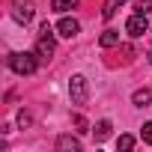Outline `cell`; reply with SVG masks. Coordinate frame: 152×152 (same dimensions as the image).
I'll list each match as a JSON object with an SVG mask.
<instances>
[{"label":"cell","mask_w":152,"mask_h":152,"mask_svg":"<svg viewBox=\"0 0 152 152\" xmlns=\"http://www.w3.org/2000/svg\"><path fill=\"white\" fill-rule=\"evenodd\" d=\"M131 102H134L137 107H149V104H152V90H137V93L131 96Z\"/></svg>","instance_id":"11"},{"label":"cell","mask_w":152,"mask_h":152,"mask_svg":"<svg viewBox=\"0 0 152 152\" xmlns=\"http://www.w3.org/2000/svg\"><path fill=\"white\" fill-rule=\"evenodd\" d=\"M116 149H122V152L134 149V137H131V134H119V140H116Z\"/></svg>","instance_id":"13"},{"label":"cell","mask_w":152,"mask_h":152,"mask_svg":"<svg viewBox=\"0 0 152 152\" xmlns=\"http://www.w3.org/2000/svg\"><path fill=\"white\" fill-rule=\"evenodd\" d=\"M75 125H78V131H87V119L84 116H75Z\"/></svg>","instance_id":"17"},{"label":"cell","mask_w":152,"mask_h":152,"mask_svg":"<svg viewBox=\"0 0 152 152\" xmlns=\"http://www.w3.org/2000/svg\"><path fill=\"white\" fill-rule=\"evenodd\" d=\"M6 63L15 75H33L39 69V54L36 51H12L6 57Z\"/></svg>","instance_id":"1"},{"label":"cell","mask_w":152,"mask_h":152,"mask_svg":"<svg viewBox=\"0 0 152 152\" xmlns=\"http://www.w3.org/2000/svg\"><path fill=\"white\" fill-rule=\"evenodd\" d=\"M57 149L60 152H78L81 149V140L72 137V134H63V137H57Z\"/></svg>","instance_id":"7"},{"label":"cell","mask_w":152,"mask_h":152,"mask_svg":"<svg viewBox=\"0 0 152 152\" xmlns=\"http://www.w3.org/2000/svg\"><path fill=\"white\" fill-rule=\"evenodd\" d=\"M12 18L18 24H30L33 21V3H30V0H27V3H15L12 6Z\"/></svg>","instance_id":"5"},{"label":"cell","mask_w":152,"mask_h":152,"mask_svg":"<svg viewBox=\"0 0 152 152\" xmlns=\"http://www.w3.org/2000/svg\"><path fill=\"white\" fill-rule=\"evenodd\" d=\"M99 45H102V48H113V45H119V30H104V33L99 36Z\"/></svg>","instance_id":"9"},{"label":"cell","mask_w":152,"mask_h":152,"mask_svg":"<svg viewBox=\"0 0 152 152\" xmlns=\"http://www.w3.org/2000/svg\"><path fill=\"white\" fill-rule=\"evenodd\" d=\"M81 0H51V9L54 12H69V9H75Z\"/></svg>","instance_id":"12"},{"label":"cell","mask_w":152,"mask_h":152,"mask_svg":"<svg viewBox=\"0 0 152 152\" xmlns=\"http://www.w3.org/2000/svg\"><path fill=\"white\" fill-rule=\"evenodd\" d=\"M122 3H125V0H104V6H102V18H104V21H110Z\"/></svg>","instance_id":"10"},{"label":"cell","mask_w":152,"mask_h":152,"mask_svg":"<svg viewBox=\"0 0 152 152\" xmlns=\"http://www.w3.org/2000/svg\"><path fill=\"white\" fill-rule=\"evenodd\" d=\"M140 137H143V143H149V146H152V122H146V125L140 128Z\"/></svg>","instance_id":"15"},{"label":"cell","mask_w":152,"mask_h":152,"mask_svg":"<svg viewBox=\"0 0 152 152\" xmlns=\"http://www.w3.org/2000/svg\"><path fill=\"white\" fill-rule=\"evenodd\" d=\"M54 48H57L54 30H51V24L45 21V24L39 27V39H36V54H39V60H51V57H54Z\"/></svg>","instance_id":"2"},{"label":"cell","mask_w":152,"mask_h":152,"mask_svg":"<svg viewBox=\"0 0 152 152\" xmlns=\"http://www.w3.org/2000/svg\"><path fill=\"white\" fill-rule=\"evenodd\" d=\"M69 96H72V104H87L90 87H87V78H84V75H72V81H69Z\"/></svg>","instance_id":"3"},{"label":"cell","mask_w":152,"mask_h":152,"mask_svg":"<svg viewBox=\"0 0 152 152\" xmlns=\"http://www.w3.org/2000/svg\"><path fill=\"white\" fill-rule=\"evenodd\" d=\"M78 30H81V24L75 18H60V24H57V36H63V39L78 36Z\"/></svg>","instance_id":"6"},{"label":"cell","mask_w":152,"mask_h":152,"mask_svg":"<svg viewBox=\"0 0 152 152\" xmlns=\"http://www.w3.org/2000/svg\"><path fill=\"white\" fill-rule=\"evenodd\" d=\"M146 30H149V21H146L143 12H134V15L125 21V33H128V36H143Z\"/></svg>","instance_id":"4"},{"label":"cell","mask_w":152,"mask_h":152,"mask_svg":"<svg viewBox=\"0 0 152 152\" xmlns=\"http://www.w3.org/2000/svg\"><path fill=\"white\" fill-rule=\"evenodd\" d=\"M110 128H113V125H110V119H99V122H96V128H93V137L102 143V140H107V137H110Z\"/></svg>","instance_id":"8"},{"label":"cell","mask_w":152,"mask_h":152,"mask_svg":"<svg viewBox=\"0 0 152 152\" xmlns=\"http://www.w3.org/2000/svg\"><path fill=\"white\" fill-rule=\"evenodd\" d=\"M134 12L149 15V12H152V0H134Z\"/></svg>","instance_id":"14"},{"label":"cell","mask_w":152,"mask_h":152,"mask_svg":"<svg viewBox=\"0 0 152 152\" xmlns=\"http://www.w3.org/2000/svg\"><path fill=\"white\" fill-rule=\"evenodd\" d=\"M18 125H21V128H24V125H30V113H27V110H21V113H18Z\"/></svg>","instance_id":"16"}]
</instances>
